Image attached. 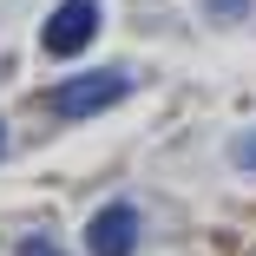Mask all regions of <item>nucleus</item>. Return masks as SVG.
I'll use <instances>...</instances> for the list:
<instances>
[{
  "instance_id": "nucleus-7",
  "label": "nucleus",
  "mask_w": 256,
  "mask_h": 256,
  "mask_svg": "<svg viewBox=\"0 0 256 256\" xmlns=\"http://www.w3.org/2000/svg\"><path fill=\"white\" fill-rule=\"evenodd\" d=\"M0 144H7V138H0Z\"/></svg>"
},
{
  "instance_id": "nucleus-2",
  "label": "nucleus",
  "mask_w": 256,
  "mask_h": 256,
  "mask_svg": "<svg viewBox=\"0 0 256 256\" xmlns=\"http://www.w3.org/2000/svg\"><path fill=\"white\" fill-rule=\"evenodd\" d=\"M92 40H98V0H60V7L46 14V33H40V46H46L53 60L86 53Z\"/></svg>"
},
{
  "instance_id": "nucleus-4",
  "label": "nucleus",
  "mask_w": 256,
  "mask_h": 256,
  "mask_svg": "<svg viewBox=\"0 0 256 256\" xmlns=\"http://www.w3.org/2000/svg\"><path fill=\"white\" fill-rule=\"evenodd\" d=\"M204 14H210V20H243L250 0H204Z\"/></svg>"
},
{
  "instance_id": "nucleus-6",
  "label": "nucleus",
  "mask_w": 256,
  "mask_h": 256,
  "mask_svg": "<svg viewBox=\"0 0 256 256\" xmlns=\"http://www.w3.org/2000/svg\"><path fill=\"white\" fill-rule=\"evenodd\" d=\"M236 164H256V138H236Z\"/></svg>"
},
{
  "instance_id": "nucleus-3",
  "label": "nucleus",
  "mask_w": 256,
  "mask_h": 256,
  "mask_svg": "<svg viewBox=\"0 0 256 256\" xmlns=\"http://www.w3.org/2000/svg\"><path fill=\"white\" fill-rule=\"evenodd\" d=\"M86 250L92 256H132L138 250V210L132 204H106V210L86 224Z\"/></svg>"
},
{
  "instance_id": "nucleus-5",
  "label": "nucleus",
  "mask_w": 256,
  "mask_h": 256,
  "mask_svg": "<svg viewBox=\"0 0 256 256\" xmlns=\"http://www.w3.org/2000/svg\"><path fill=\"white\" fill-rule=\"evenodd\" d=\"M20 256H66V250H60L53 236H26V243H20Z\"/></svg>"
},
{
  "instance_id": "nucleus-1",
  "label": "nucleus",
  "mask_w": 256,
  "mask_h": 256,
  "mask_svg": "<svg viewBox=\"0 0 256 256\" xmlns=\"http://www.w3.org/2000/svg\"><path fill=\"white\" fill-rule=\"evenodd\" d=\"M132 92V72H118V66H106V72H79V79H66V86H53V106L60 118H92V112H106V106H118V98Z\"/></svg>"
}]
</instances>
